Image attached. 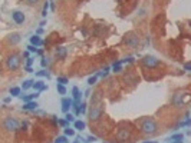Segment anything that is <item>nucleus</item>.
I'll return each instance as SVG.
<instances>
[{"label": "nucleus", "instance_id": "2", "mask_svg": "<svg viewBox=\"0 0 191 143\" xmlns=\"http://www.w3.org/2000/svg\"><path fill=\"white\" fill-rule=\"evenodd\" d=\"M191 100V93L188 92H177L172 97V105L177 107H183L186 106L188 102Z\"/></svg>", "mask_w": 191, "mask_h": 143}, {"label": "nucleus", "instance_id": "20", "mask_svg": "<svg viewBox=\"0 0 191 143\" xmlns=\"http://www.w3.org/2000/svg\"><path fill=\"white\" fill-rule=\"evenodd\" d=\"M112 69H114L115 73H118V72L122 70V60H118L116 63H114V66H112Z\"/></svg>", "mask_w": 191, "mask_h": 143}, {"label": "nucleus", "instance_id": "35", "mask_svg": "<svg viewBox=\"0 0 191 143\" xmlns=\"http://www.w3.org/2000/svg\"><path fill=\"white\" fill-rule=\"evenodd\" d=\"M79 110H80V113H85V112H86V105H80Z\"/></svg>", "mask_w": 191, "mask_h": 143}, {"label": "nucleus", "instance_id": "39", "mask_svg": "<svg viewBox=\"0 0 191 143\" xmlns=\"http://www.w3.org/2000/svg\"><path fill=\"white\" fill-rule=\"evenodd\" d=\"M171 143H184L183 140H175V142H171Z\"/></svg>", "mask_w": 191, "mask_h": 143}, {"label": "nucleus", "instance_id": "19", "mask_svg": "<svg viewBox=\"0 0 191 143\" xmlns=\"http://www.w3.org/2000/svg\"><path fill=\"white\" fill-rule=\"evenodd\" d=\"M56 89H58V93H59V95H66V87H65V84L56 83Z\"/></svg>", "mask_w": 191, "mask_h": 143}, {"label": "nucleus", "instance_id": "36", "mask_svg": "<svg viewBox=\"0 0 191 143\" xmlns=\"http://www.w3.org/2000/svg\"><path fill=\"white\" fill-rule=\"evenodd\" d=\"M184 69L191 72V63H184Z\"/></svg>", "mask_w": 191, "mask_h": 143}, {"label": "nucleus", "instance_id": "8", "mask_svg": "<svg viewBox=\"0 0 191 143\" xmlns=\"http://www.w3.org/2000/svg\"><path fill=\"white\" fill-rule=\"evenodd\" d=\"M12 19L14 20L16 25H23L25 20H26V16L23 14V12H19V10H14L12 13Z\"/></svg>", "mask_w": 191, "mask_h": 143}, {"label": "nucleus", "instance_id": "3", "mask_svg": "<svg viewBox=\"0 0 191 143\" xmlns=\"http://www.w3.org/2000/svg\"><path fill=\"white\" fill-rule=\"evenodd\" d=\"M3 129H4L6 132H16V130L20 129V123H19L14 117L7 116V117L3 119Z\"/></svg>", "mask_w": 191, "mask_h": 143}, {"label": "nucleus", "instance_id": "12", "mask_svg": "<svg viewBox=\"0 0 191 143\" xmlns=\"http://www.w3.org/2000/svg\"><path fill=\"white\" fill-rule=\"evenodd\" d=\"M7 42H9L10 44H17V43L20 42V35H19V33H12V35H9Z\"/></svg>", "mask_w": 191, "mask_h": 143}, {"label": "nucleus", "instance_id": "29", "mask_svg": "<svg viewBox=\"0 0 191 143\" xmlns=\"http://www.w3.org/2000/svg\"><path fill=\"white\" fill-rule=\"evenodd\" d=\"M65 117H66V120H68V122H74V123L76 122V120H75V116H74V114H71V113H66V116H65Z\"/></svg>", "mask_w": 191, "mask_h": 143}, {"label": "nucleus", "instance_id": "33", "mask_svg": "<svg viewBox=\"0 0 191 143\" xmlns=\"http://www.w3.org/2000/svg\"><path fill=\"white\" fill-rule=\"evenodd\" d=\"M181 127H184V126H191V120L190 119H187L186 122H181V125H180Z\"/></svg>", "mask_w": 191, "mask_h": 143}, {"label": "nucleus", "instance_id": "40", "mask_svg": "<svg viewBox=\"0 0 191 143\" xmlns=\"http://www.w3.org/2000/svg\"><path fill=\"white\" fill-rule=\"evenodd\" d=\"M144 143H155V142H144Z\"/></svg>", "mask_w": 191, "mask_h": 143}, {"label": "nucleus", "instance_id": "17", "mask_svg": "<svg viewBox=\"0 0 191 143\" xmlns=\"http://www.w3.org/2000/svg\"><path fill=\"white\" fill-rule=\"evenodd\" d=\"M74 126H75V129H78V130H83V129L86 127V123L82 122V120H76V122L74 123Z\"/></svg>", "mask_w": 191, "mask_h": 143}, {"label": "nucleus", "instance_id": "30", "mask_svg": "<svg viewBox=\"0 0 191 143\" xmlns=\"http://www.w3.org/2000/svg\"><path fill=\"white\" fill-rule=\"evenodd\" d=\"M36 76H39V77H49V73L45 72V70H40L36 73Z\"/></svg>", "mask_w": 191, "mask_h": 143}, {"label": "nucleus", "instance_id": "10", "mask_svg": "<svg viewBox=\"0 0 191 143\" xmlns=\"http://www.w3.org/2000/svg\"><path fill=\"white\" fill-rule=\"evenodd\" d=\"M116 138H118L119 140H128V139L131 138V130H129V129H119Z\"/></svg>", "mask_w": 191, "mask_h": 143}, {"label": "nucleus", "instance_id": "7", "mask_svg": "<svg viewBox=\"0 0 191 143\" xmlns=\"http://www.w3.org/2000/svg\"><path fill=\"white\" fill-rule=\"evenodd\" d=\"M124 42H125V43H126V46H129V47H137V46H138V43H139V37H138L137 33L131 32V33H128V35L125 36Z\"/></svg>", "mask_w": 191, "mask_h": 143}, {"label": "nucleus", "instance_id": "9", "mask_svg": "<svg viewBox=\"0 0 191 143\" xmlns=\"http://www.w3.org/2000/svg\"><path fill=\"white\" fill-rule=\"evenodd\" d=\"M74 107V100L72 99H68V97H63L62 99V112L63 113H69V109Z\"/></svg>", "mask_w": 191, "mask_h": 143}, {"label": "nucleus", "instance_id": "16", "mask_svg": "<svg viewBox=\"0 0 191 143\" xmlns=\"http://www.w3.org/2000/svg\"><path fill=\"white\" fill-rule=\"evenodd\" d=\"M39 97V92L38 93H33V95H27V96H22V99H23V102L26 103V102H32V100H35V99H38Z\"/></svg>", "mask_w": 191, "mask_h": 143}, {"label": "nucleus", "instance_id": "26", "mask_svg": "<svg viewBox=\"0 0 191 143\" xmlns=\"http://www.w3.org/2000/svg\"><path fill=\"white\" fill-rule=\"evenodd\" d=\"M55 143H68V138L66 136H59Z\"/></svg>", "mask_w": 191, "mask_h": 143}, {"label": "nucleus", "instance_id": "28", "mask_svg": "<svg viewBox=\"0 0 191 143\" xmlns=\"http://www.w3.org/2000/svg\"><path fill=\"white\" fill-rule=\"evenodd\" d=\"M96 79H98V74H96V76H92V77H89V79H88V84H91V86H92V84H95Z\"/></svg>", "mask_w": 191, "mask_h": 143}, {"label": "nucleus", "instance_id": "15", "mask_svg": "<svg viewBox=\"0 0 191 143\" xmlns=\"http://www.w3.org/2000/svg\"><path fill=\"white\" fill-rule=\"evenodd\" d=\"M30 44H33V46L39 47V46L43 44V42H42V39H40L39 36H32V37H30Z\"/></svg>", "mask_w": 191, "mask_h": 143}, {"label": "nucleus", "instance_id": "31", "mask_svg": "<svg viewBox=\"0 0 191 143\" xmlns=\"http://www.w3.org/2000/svg\"><path fill=\"white\" fill-rule=\"evenodd\" d=\"M27 50H29V52H32V53H36V52H38V49H36V46H33V44H30V46H27Z\"/></svg>", "mask_w": 191, "mask_h": 143}, {"label": "nucleus", "instance_id": "23", "mask_svg": "<svg viewBox=\"0 0 191 143\" xmlns=\"http://www.w3.org/2000/svg\"><path fill=\"white\" fill-rule=\"evenodd\" d=\"M65 136H75V130L71 129V127H65Z\"/></svg>", "mask_w": 191, "mask_h": 143}, {"label": "nucleus", "instance_id": "25", "mask_svg": "<svg viewBox=\"0 0 191 143\" xmlns=\"http://www.w3.org/2000/svg\"><path fill=\"white\" fill-rule=\"evenodd\" d=\"M49 63H50V59H49V57H43V59H42V62H40L42 67H45V66H49Z\"/></svg>", "mask_w": 191, "mask_h": 143}, {"label": "nucleus", "instance_id": "21", "mask_svg": "<svg viewBox=\"0 0 191 143\" xmlns=\"http://www.w3.org/2000/svg\"><path fill=\"white\" fill-rule=\"evenodd\" d=\"M20 90H22L20 87H12L10 89V95L12 96H20Z\"/></svg>", "mask_w": 191, "mask_h": 143}, {"label": "nucleus", "instance_id": "37", "mask_svg": "<svg viewBox=\"0 0 191 143\" xmlns=\"http://www.w3.org/2000/svg\"><path fill=\"white\" fill-rule=\"evenodd\" d=\"M88 142H96V138L95 136H89L88 138Z\"/></svg>", "mask_w": 191, "mask_h": 143}, {"label": "nucleus", "instance_id": "22", "mask_svg": "<svg viewBox=\"0 0 191 143\" xmlns=\"http://www.w3.org/2000/svg\"><path fill=\"white\" fill-rule=\"evenodd\" d=\"M184 139V135H181V133H178V135H172L171 136V142H175V140H183Z\"/></svg>", "mask_w": 191, "mask_h": 143}, {"label": "nucleus", "instance_id": "4", "mask_svg": "<svg viewBox=\"0 0 191 143\" xmlns=\"http://www.w3.org/2000/svg\"><path fill=\"white\" fill-rule=\"evenodd\" d=\"M104 114V105L102 103H98L95 106H92L91 112H89V120L91 122H98Z\"/></svg>", "mask_w": 191, "mask_h": 143}, {"label": "nucleus", "instance_id": "24", "mask_svg": "<svg viewBox=\"0 0 191 143\" xmlns=\"http://www.w3.org/2000/svg\"><path fill=\"white\" fill-rule=\"evenodd\" d=\"M58 83L66 84V83H69V80H68V77H65V76H59V77H58Z\"/></svg>", "mask_w": 191, "mask_h": 143}, {"label": "nucleus", "instance_id": "34", "mask_svg": "<svg viewBox=\"0 0 191 143\" xmlns=\"http://www.w3.org/2000/svg\"><path fill=\"white\" fill-rule=\"evenodd\" d=\"M26 1H27V4H30V6H33V4L39 3V0H26Z\"/></svg>", "mask_w": 191, "mask_h": 143}, {"label": "nucleus", "instance_id": "14", "mask_svg": "<svg viewBox=\"0 0 191 143\" xmlns=\"http://www.w3.org/2000/svg\"><path fill=\"white\" fill-rule=\"evenodd\" d=\"M38 103L35 102V100H32V102H26L25 105H23V110H35V109H38Z\"/></svg>", "mask_w": 191, "mask_h": 143}, {"label": "nucleus", "instance_id": "13", "mask_svg": "<svg viewBox=\"0 0 191 143\" xmlns=\"http://www.w3.org/2000/svg\"><path fill=\"white\" fill-rule=\"evenodd\" d=\"M33 89H35V90H38V92H42V90H47V84H46V83H43L42 80H38V82H35V84H33Z\"/></svg>", "mask_w": 191, "mask_h": 143}, {"label": "nucleus", "instance_id": "32", "mask_svg": "<svg viewBox=\"0 0 191 143\" xmlns=\"http://www.w3.org/2000/svg\"><path fill=\"white\" fill-rule=\"evenodd\" d=\"M58 123H59L60 126H63V127H69V126H68V123H69L68 120H58Z\"/></svg>", "mask_w": 191, "mask_h": 143}, {"label": "nucleus", "instance_id": "6", "mask_svg": "<svg viewBox=\"0 0 191 143\" xmlns=\"http://www.w3.org/2000/svg\"><path fill=\"white\" fill-rule=\"evenodd\" d=\"M6 65H7V67H9L10 70H17L19 66H20V57H19L17 54H12V56L7 57Z\"/></svg>", "mask_w": 191, "mask_h": 143}, {"label": "nucleus", "instance_id": "11", "mask_svg": "<svg viewBox=\"0 0 191 143\" xmlns=\"http://www.w3.org/2000/svg\"><path fill=\"white\" fill-rule=\"evenodd\" d=\"M66 53H68V50H66V47H63V46H58V47L55 49V56H56L58 59H65V57H66Z\"/></svg>", "mask_w": 191, "mask_h": 143}, {"label": "nucleus", "instance_id": "5", "mask_svg": "<svg viewBox=\"0 0 191 143\" xmlns=\"http://www.w3.org/2000/svg\"><path fill=\"white\" fill-rule=\"evenodd\" d=\"M141 63L147 69H155L157 66H159V60L157 57H154V56H150V54L148 56H144L142 60H141Z\"/></svg>", "mask_w": 191, "mask_h": 143}, {"label": "nucleus", "instance_id": "27", "mask_svg": "<svg viewBox=\"0 0 191 143\" xmlns=\"http://www.w3.org/2000/svg\"><path fill=\"white\" fill-rule=\"evenodd\" d=\"M47 10H49V3H45V6H43V12H42V16H43V17H46Z\"/></svg>", "mask_w": 191, "mask_h": 143}, {"label": "nucleus", "instance_id": "38", "mask_svg": "<svg viewBox=\"0 0 191 143\" xmlns=\"http://www.w3.org/2000/svg\"><path fill=\"white\" fill-rule=\"evenodd\" d=\"M26 63H27V66H30V65H32V63H33V59H32V57H29V59H27V62H26Z\"/></svg>", "mask_w": 191, "mask_h": 143}, {"label": "nucleus", "instance_id": "18", "mask_svg": "<svg viewBox=\"0 0 191 143\" xmlns=\"http://www.w3.org/2000/svg\"><path fill=\"white\" fill-rule=\"evenodd\" d=\"M33 84H35V82H33V80H25L22 87H23V90H27V89L33 87Z\"/></svg>", "mask_w": 191, "mask_h": 143}, {"label": "nucleus", "instance_id": "1", "mask_svg": "<svg viewBox=\"0 0 191 143\" xmlns=\"http://www.w3.org/2000/svg\"><path fill=\"white\" fill-rule=\"evenodd\" d=\"M158 130V125L153 117H147L141 122V132L144 135H154Z\"/></svg>", "mask_w": 191, "mask_h": 143}, {"label": "nucleus", "instance_id": "41", "mask_svg": "<svg viewBox=\"0 0 191 143\" xmlns=\"http://www.w3.org/2000/svg\"><path fill=\"white\" fill-rule=\"evenodd\" d=\"M75 143H78V142H75Z\"/></svg>", "mask_w": 191, "mask_h": 143}]
</instances>
